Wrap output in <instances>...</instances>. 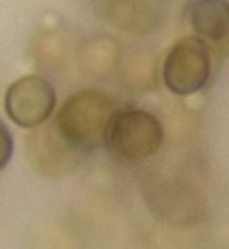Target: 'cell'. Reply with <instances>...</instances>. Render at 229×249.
I'll list each match as a JSON object with an SVG mask.
<instances>
[{
  "label": "cell",
  "mask_w": 229,
  "mask_h": 249,
  "mask_svg": "<svg viewBox=\"0 0 229 249\" xmlns=\"http://www.w3.org/2000/svg\"><path fill=\"white\" fill-rule=\"evenodd\" d=\"M117 104L101 90L75 92L57 112L54 130L72 153H92L106 146Z\"/></svg>",
  "instance_id": "6da1fadb"
},
{
  "label": "cell",
  "mask_w": 229,
  "mask_h": 249,
  "mask_svg": "<svg viewBox=\"0 0 229 249\" xmlns=\"http://www.w3.org/2000/svg\"><path fill=\"white\" fill-rule=\"evenodd\" d=\"M164 142V128L151 112L117 110L110 122L106 146L121 162H144L160 151Z\"/></svg>",
  "instance_id": "7a4b0ae2"
},
{
  "label": "cell",
  "mask_w": 229,
  "mask_h": 249,
  "mask_svg": "<svg viewBox=\"0 0 229 249\" xmlns=\"http://www.w3.org/2000/svg\"><path fill=\"white\" fill-rule=\"evenodd\" d=\"M211 76V52L198 36H182L173 43L162 65L166 88L178 97H189L207 86Z\"/></svg>",
  "instance_id": "3957f363"
},
{
  "label": "cell",
  "mask_w": 229,
  "mask_h": 249,
  "mask_svg": "<svg viewBox=\"0 0 229 249\" xmlns=\"http://www.w3.org/2000/svg\"><path fill=\"white\" fill-rule=\"evenodd\" d=\"M57 108V92L43 76L27 74L14 81L5 92V112L20 128L45 126Z\"/></svg>",
  "instance_id": "277c9868"
},
{
  "label": "cell",
  "mask_w": 229,
  "mask_h": 249,
  "mask_svg": "<svg viewBox=\"0 0 229 249\" xmlns=\"http://www.w3.org/2000/svg\"><path fill=\"white\" fill-rule=\"evenodd\" d=\"M187 16L193 34L205 43H223L229 36V5L225 0H191Z\"/></svg>",
  "instance_id": "5b68a950"
},
{
  "label": "cell",
  "mask_w": 229,
  "mask_h": 249,
  "mask_svg": "<svg viewBox=\"0 0 229 249\" xmlns=\"http://www.w3.org/2000/svg\"><path fill=\"white\" fill-rule=\"evenodd\" d=\"M12 155H14V137L9 133V128L0 122V171L9 164Z\"/></svg>",
  "instance_id": "8992f818"
}]
</instances>
